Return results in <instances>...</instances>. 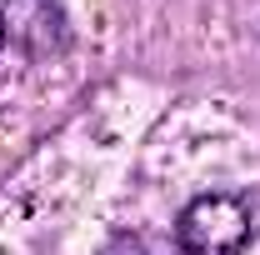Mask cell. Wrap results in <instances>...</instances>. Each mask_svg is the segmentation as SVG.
<instances>
[{"label":"cell","mask_w":260,"mask_h":255,"mask_svg":"<svg viewBox=\"0 0 260 255\" xmlns=\"http://www.w3.org/2000/svg\"><path fill=\"white\" fill-rule=\"evenodd\" d=\"M175 230H180L185 255H240L250 245V235H255V215H250V205L240 195L215 190V195L190 200Z\"/></svg>","instance_id":"obj_1"},{"label":"cell","mask_w":260,"mask_h":255,"mask_svg":"<svg viewBox=\"0 0 260 255\" xmlns=\"http://www.w3.org/2000/svg\"><path fill=\"white\" fill-rule=\"evenodd\" d=\"M0 15H5V35H15L30 55H60L70 45L55 0H0Z\"/></svg>","instance_id":"obj_2"},{"label":"cell","mask_w":260,"mask_h":255,"mask_svg":"<svg viewBox=\"0 0 260 255\" xmlns=\"http://www.w3.org/2000/svg\"><path fill=\"white\" fill-rule=\"evenodd\" d=\"M0 50H5V15H0Z\"/></svg>","instance_id":"obj_3"}]
</instances>
